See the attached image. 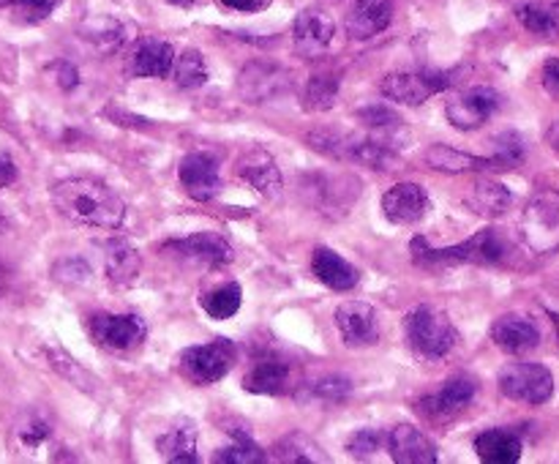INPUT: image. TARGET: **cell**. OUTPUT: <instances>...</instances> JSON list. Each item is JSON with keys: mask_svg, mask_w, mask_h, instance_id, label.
I'll return each mask as SVG.
<instances>
[{"mask_svg": "<svg viewBox=\"0 0 559 464\" xmlns=\"http://www.w3.org/2000/svg\"><path fill=\"white\" fill-rule=\"evenodd\" d=\"M306 140H309V145L314 147V151L328 153V156L333 158H344V162H358L374 169L399 167L396 147L377 140V136L336 134V131H311Z\"/></svg>", "mask_w": 559, "mask_h": 464, "instance_id": "3", "label": "cell"}, {"mask_svg": "<svg viewBox=\"0 0 559 464\" xmlns=\"http://www.w3.org/2000/svg\"><path fill=\"white\" fill-rule=\"evenodd\" d=\"M500 391L513 402L546 404L555 393V377L544 364L519 360V364H508L500 371Z\"/></svg>", "mask_w": 559, "mask_h": 464, "instance_id": "7", "label": "cell"}, {"mask_svg": "<svg viewBox=\"0 0 559 464\" xmlns=\"http://www.w3.org/2000/svg\"><path fill=\"white\" fill-rule=\"evenodd\" d=\"M475 451L489 464H516L522 459V437L511 429H489L475 437Z\"/></svg>", "mask_w": 559, "mask_h": 464, "instance_id": "25", "label": "cell"}, {"mask_svg": "<svg viewBox=\"0 0 559 464\" xmlns=\"http://www.w3.org/2000/svg\"><path fill=\"white\" fill-rule=\"evenodd\" d=\"M178 178L191 200L207 202L213 200V197L222 194V172H218V162L211 153H189V156L180 162Z\"/></svg>", "mask_w": 559, "mask_h": 464, "instance_id": "13", "label": "cell"}, {"mask_svg": "<svg viewBox=\"0 0 559 464\" xmlns=\"http://www.w3.org/2000/svg\"><path fill=\"white\" fill-rule=\"evenodd\" d=\"M491 338L511 355H524L540 344V328L524 314H506L491 325Z\"/></svg>", "mask_w": 559, "mask_h": 464, "instance_id": "20", "label": "cell"}, {"mask_svg": "<svg viewBox=\"0 0 559 464\" xmlns=\"http://www.w3.org/2000/svg\"><path fill=\"white\" fill-rule=\"evenodd\" d=\"M338 336L347 347H371L380 338V320H377L374 306L366 300H347L336 309Z\"/></svg>", "mask_w": 559, "mask_h": 464, "instance_id": "12", "label": "cell"}, {"mask_svg": "<svg viewBox=\"0 0 559 464\" xmlns=\"http://www.w3.org/2000/svg\"><path fill=\"white\" fill-rule=\"evenodd\" d=\"M16 180V167L5 153H0V189L3 186H11Z\"/></svg>", "mask_w": 559, "mask_h": 464, "instance_id": "44", "label": "cell"}, {"mask_svg": "<svg viewBox=\"0 0 559 464\" xmlns=\"http://www.w3.org/2000/svg\"><path fill=\"white\" fill-rule=\"evenodd\" d=\"M516 16L530 33H535V36L551 38L559 33V5L524 3L516 9Z\"/></svg>", "mask_w": 559, "mask_h": 464, "instance_id": "31", "label": "cell"}, {"mask_svg": "<svg viewBox=\"0 0 559 464\" xmlns=\"http://www.w3.org/2000/svg\"><path fill=\"white\" fill-rule=\"evenodd\" d=\"M91 333L98 344L112 349H131L145 338L147 328L136 314H96Z\"/></svg>", "mask_w": 559, "mask_h": 464, "instance_id": "15", "label": "cell"}, {"mask_svg": "<svg viewBox=\"0 0 559 464\" xmlns=\"http://www.w3.org/2000/svg\"><path fill=\"white\" fill-rule=\"evenodd\" d=\"M311 271L320 278L325 287L336 289V293H347V289L358 287L360 273L353 262H347L344 257H338L336 251L328 249V246H320L311 257Z\"/></svg>", "mask_w": 559, "mask_h": 464, "instance_id": "22", "label": "cell"}, {"mask_svg": "<svg viewBox=\"0 0 559 464\" xmlns=\"http://www.w3.org/2000/svg\"><path fill=\"white\" fill-rule=\"evenodd\" d=\"M167 251H175L178 257L191 262H202V265H227L235 260V249L229 246V240L218 233H197L191 238L183 240H169L164 246Z\"/></svg>", "mask_w": 559, "mask_h": 464, "instance_id": "16", "label": "cell"}, {"mask_svg": "<svg viewBox=\"0 0 559 464\" xmlns=\"http://www.w3.org/2000/svg\"><path fill=\"white\" fill-rule=\"evenodd\" d=\"M546 140H549V147H551V151H555L557 156H559V123L551 126L549 134H546Z\"/></svg>", "mask_w": 559, "mask_h": 464, "instance_id": "46", "label": "cell"}, {"mask_svg": "<svg viewBox=\"0 0 559 464\" xmlns=\"http://www.w3.org/2000/svg\"><path fill=\"white\" fill-rule=\"evenodd\" d=\"M52 202L74 224L115 229L126 222V202L96 178H69L52 186Z\"/></svg>", "mask_w": 559, "mask_h": 464, "instance_id": "1", "label": "cell"}, {"mask_svg": "<svg viewBox=\"0 0 559 464\" xmlns=\"http://www.w3.org/2000/svg\"><path fill=\"white\" fill-rule=\"evenodd\" d=\"M527 156V145H524V136L519 131H506L495 140V164L497 169H513L524 162Z\"/></svg>", "mask_w": 559, "mask_h": 464, "instance_id": "35", "label": "cell"}, {"mask_svg": "<svg viewBox=\"0 0 559 464\" xmlns=\"http://www.w3.org/2000/svg\"><path fill=\"white\" fill-rule=\"evenodd\" d=\"M173 69L175 82L186 91H194V87H202L207 82V66L200 49H183V55L175 60Z\"/></svg>", "mask_w": 559, "mask_h": 464, "instance_id": "33", "label": "cell"}, {"mask_svg": "<svg viewBox=\"0 0 559 464\" xmlns=\"http://www.w3.org/2000/svg\"><path fill=\"white\" fill-rule=\"evenodd\" d=\"M158 453H162L167 462H175V464H191L197 462V429L194 424H178L173 426V429L164 431L162 437H158L156 442Z\"/></svg>", "mask_w": 559, "mask_h": 464, "instance_id": "28", "label": "cell"}, {"mask_svg": "<svg viewBox=\"0 0 559 464\" xmlns=\"http://www.w3.org/2000/svg\"><path fill=\"white\" fill-rule=\"evenodd\" d=\"M508 246L502 240V235L497 229H480L478 235L467 238L459 246H448V249H435V246H426L424 238L413 240V257L420 265H497V262L506 260Z\"/></svg>", "mask_w": 559, "mask_h": 464, "instance_id": "2", "label": "cell"}, {"mask_svg": "<svg viewBox=\"0 0 559 464\" xmlns=\"http://www.w3.org/2000/svg\"><path fill=\"white\" fill-rule=\"evenodd\" d=\"M55 278L63 284H85L91 278V267L87 262H82L80 257H69V260H60L55 265Z\"/></svg>", "mask_w": 559, "mask_h": 464, "instance_id": "41", "label": "cell"}, {"mask_svg": "<svg viewBox=\"0 0 559 464\" xmlns=\"http://www.w3.org/2000/svg\"><path fill=\"white\" fill-rule=\"evenodd\" d=\"M497 107H500V93L495 87L480 85L453 96L445 104V115L451 126H456L459 131H473L480 129L497 112Z\"/></svg>", "mask_w": 559, "mask_h": 464, "instance_id": "10", "label": "cell"}, {"mask_svg": "<svg viewBox=\"0 0 559 464\" xmlns=\"http://www.w3.org/2000/svg\"><path fill=\"white\" fill-rule=\"evenodd\" d=\"M276 451H282L278 453V459H282V462H325V456H322V453H309V451H314V445H311V442L300 435H293V437H287V440L278 442Z\"/></svg>", "mask_w": 559, "mask_h": 464, "instance_id": "37", "label": "cell"}, {"mask_svg": "<svg viewBox=\"0 0 559 464\" xmlns=\"http://www.w3.org/2000/svg\"><path fill=\"white\" fill-rule=\"evenodd\" d=\"M167 3H173V5H180V9H189V5L194 3V0H167Z\"/></svg>", "mask_w": 559, "mask_h": 464, "instance_id": "47", "label": "cell"}, {"mask_svg": "<svg viewBox=\"0 0 559 464\" xmlns=\"http://www.w3.org/2000/svg\"><path fill=\"white\" fill-rule=\"evenodd\" d=\"M47 435H49V429H47V424H41V420H33L31 426L20 429V437L25 445H38V442L47 440Z\"/></svg>", "mask_w": 559, "mask_h": 464, "instance_id": "42", "label": "cell"}, {"mask_svg": "<svg viewBox=\"0 0 559 464\" xmlns=\"http://www.w3.org/2000/svg\"><path fill=\"white\" fill-rule=\"evenodd\" d=\"M58 3L60 0H11L16 20L27 22V25H38V22L47 20L58 9Z\"/></svg>", "mask_w": 559, "mask_h": 464, "instance_id": "39", "label": "cell"}, {"mask_svg": "<svg viewBox=\"0 0 559 464\" xmlns=\"http://www.w3.org/2000/svg\"><path fill=\"white\" fill-rule=\"evenodd\" d=\"M293 87V74L284 66L257 60L249 63L238 76V93L249 104H267L271 98L284 96Z\"/></svg>", "mask_w": 559, "mask_h": 464, "instance_id": "9", "label": "cell"}, {"mask_svg": "<svg viewBox=\"0 0 559 464\" xmlns=\"http://www.w3.org/2000/svg\"><path fill=\"white\" fill-rule=\"evenodd\" d=\"M478 393V380H473L469 374H456L445 382L437 393L418 398V413L429 420H445L451 415L462 413L469 402Z\"/></svg>", "mask_w": 559, "mask_h": 464, "instance_id": "11", "label": "cell"}, {"mask_svg": "<svg viewBox=\"0 0 559 464\" xmlns=\"http://www.w3.org/2000/svg\"><path fill=\"white\" fill-rule=\"evenodd\" d=\"M235 366V344L229 338L218 336L207 344H194V347H186L180 355V371L186 374V380H191L194 385H213L222 377L229 374V369Z\"/></svg>", "mask_w": 559, "mask_h": 464, "instance_id": "6", "label": "cell"}, {"mask_svg": "<svg viewBox=\"0 0 559 464\" xmlns=\"http://www.w3.org/2000/svg\"><path fill=\"white\" fill-rule=\"evenodd\" d=\"M227 9H235V11H260L265 9L267 0H222Z\"/></svg>", "mask_w": 559, "mask_h": 464, "instance_id": "45", "label": "cell"}, {"mask_svg": "<svg viewBox=\"0 0 559 464\" xmlns=\"http://www.w3.org/2000/svg\"><path fill=\"white\" fill-rule=\"evenodd\" d=\"M233 437H235L233 445L222 448V451L213 456L218 464H257V462H265V459H267L265 451H262L257 442H251L249 435H243V431H238V435H235V431H233Z\"/></svg>", "mask_w": 559, "mask_h": 464, "instance_id": "34", "label": "cell"}, {"mask_svg": "<svg viewBox=\"0 0 559 464\" xmlns=\"http://www.w3.org/2000/svg\"><path fill=\"white\" fill-rule=\"evenodd\" d=\"M333 33H336V25H333L331 16L320 9H306L300 11L298 20L293 25V41L295 49H298L304 58H320L333 41Z\"/></svg>", "mask_w": 559, "mask_h": 464, "instance_id": "14", "label": "cell"}, {"mask_svg": "<svg viewBox=\"0 0 559 464\" xmlns=\"http://www.w3.org/2000/svg\"><path fill=\"white\" fill-rule=\"evenodd\" d=\"M388 448H391L393 462L399 464H435L437 462V445L415 426L402 424L385 435Z\"/></svg>", "mask_w": 559, "mask_h": 464, "instance_id": "21", "label": "cell"}, {"mask_svg": "<svg viewBox=\"0 0 559 464\" xmlns=\"http://www.w3.org/2000/svg\"><path fill=\"white\" fill-rule=\"evenodd\" d=\"M464 202H467L469 211L478 213V216L495 218L508 211V205H511V191H508L502 183H497V180L484 178V180H475V186L467 191Z\"/></svg>", "mask_w": 559, "mask_h": 464, "instance_id": "27", "label": "cell"}, {"mask_svg": "<svg viewBox=\"0 0 559 464\" xmlns=\"http://www.w3.org/2000/svg\"><path fill=\"white\" fill-rule=\"evenodd\" d=\"M175 66V49L169 41H162V38H142L136 44L134 55H131V74L136 76H169Z\"/></svg>", "mask_w": 559, "mask_h": 464, "instance_id": "23", "label": "cell"}, {"mask_svg": "<svg viewBox=\"0 0 559 464\" xmlns=\"http://www.w3.org/2000/svg\"><path fill=\"white\" fill-rule=\"evenodd\" d=\"M549 317H551V322H555V328H557V336H559V311H549Z\"/></svg>", "mask_w": 559, "mask_h": 464, "instance_id": "48", "label": "cell"}, {"mask_svg": "<svg viewBox=\"0 0 559 464\" xmlns=\"http://www.w3.org/2000/svg\"><path fill=\"white\" fill-rule=\"evenodd\" d=\"M385 442V435L377 429H358L355 435H349L347 451L353 453L355 459H371L374 451H380V445Z\"/></svg>", "mask_w": 559, "mask_h": 464, "instance_id": "40", "label": "cell"}, {"mask_svg": "<svg viewBox=\"0 0 559 464\" xmlns=\"http://www.w3.org/2000/svg\"><path fill=\"white\" fill-rule=\"evenodd\" d=\"M522 238L535 254L559 249V191H540L522 216Z\"/></svg>", "mask_w": 559, "mask_h": 464, "instance_id": "5", "label": "cell"}, {"mask_svg": "<svg viewBox=\"0 0 559 464\" xmlns=\"http://www.w3.org/2000/svg\"><path fill=\"white\" fill-rule=\"evenodd\" d=\"M200 304L202 309H205V314L213 317V320H229V317L240 311V304H243V289H240L238 282H227L222 284V287L202 295Z\"/></svg>", "mask_w": 559, "mask_h": 464, "instance_id": "30", "label": "cell"}, {"mask_svg": "<svg viewBox=\"0 0 559 464\" xmlns=\"http://www.w3.org/2000/svg\"><path fill=\"white\" fill-rule=\"evenodd\" d=\"M338 98V80L336 74H314L306 85L304 93V107L309 112H325L336 104Z\"/></svg>", "mask_w": 559, "mask_h": 464, "instance_id": "32", "label": "cell"}, {"mask_svg": "<svg viewBox=\"0 0 559 464\" xmlns=\"http://www.w3.org/2000/svg\"><path fill=\"white\" fill-rule=\"evenodd\" d=\"M429 211V194L420 183H396L382 194V213L393 224H418Z\"/></svg>", "mask_w": 559, "mask_h": 464, "instance_id": "18", "label": "cell"}, {"mask_svg": "<svg viewBox=\"0 0 559 464\" xmlns=\"http://www.w3.org/2000/svg\"><path fill=\"white\" fill-rule=\"evenodd\" d=\"M353 391V382L342 374H331V377H322L311 385V396L320 398V402H342V398L349 396Z\"/></svg>", "mask_w": 559, "mask_h": 464, "instance_id": "38", "label": "cell"}, {"mask_svg": "<svg viewBox=\"0 0 559 464\" xmlns=\"http://www.w3.org/2000/svg\"><path fill=\"white\" fill-rule=\"evenodd\" d=\"M3 229H5V218L0 216V233H3Z\"/></svg>", "mask_w": 559, "mask_h": 464, "instance_id": "49", "label": "cell"}, {"mask_svg": "<svg viewBox=\"0 0 559 464\" xmlns=\"http://www.w3.org/2000/svg\"><path fill=\"white\" fill-rule=\"evenodd\" d=\"M0 5H11V0H0Z\"/></svg>", "mask_w": 559, "mask_h": 464, "instance_id": "50", "label": "cell"}, {"mask_svg": "<svg viewBox=\"0 0 559 464\" xmlns=\"http://www.w3.org/2000/svg\"><path fill=\"white\" fill-rule=\"evenodd\" d=\"M393 22L391 0H355L347 11V33L355 41L380 36Z\"/></svg>", "mask_w": 559, "mask_h": 464, "instance_id": "19", "label": "cell"}, {"mask_svg": "<svg viewBox=\"0 0 559 464\" xmlns=\"http://www.w3.org/2000/svg\"><path fill=\"white\" fill-rule=\"evenodd\" d=\"M238 175L251 186V189L260 191L262 197H267V200L282 194V169H278L276 158H273L265 147H251V151H246L238 162Z\"/></svg>", "mask_w": 559, "mask_h": 464, "instance_id": "17", "label": "cell"}, {"mask_svg": "<svg viewBox=\"0 0 559 464\" xmlns=\"http://www.w3.org/2000/svg\"><path fill=\"white\" fill-rule=\"evenodd\" d=\"M243 388L249 393H260V396H278V393H287L293 388V369L289 364L282 360H260L257 366H251L249 374L243 377Z\"/></svg>", "mask_w": 559, "mask_h": 464, "instance_id": "24", "label": "cell"}, {"mask_svg": "<svg viewBox=\"0 0 559 464\" xmlns=\"http://www.w3.org/2000/svg\"><path fill=\"white\" fill-rule=\"evenodd\" d=\"M424 162L437 172H480V169H497L491 156H473V153L453 151L448 145H435L424 153Z\"/></svg>", "mask_w": 559, "mask_h": 464, "instance_id": "26", "label": "cell"}, {"mask_svg": "<svg viewBox=\"0 0 559 464\" xmlns=\"http://www.w3.org/2000/svg\"><path fill=\"white\" fill-rule=\"evenodd\" d=\"M544 87L559 96V58H549L544 63Z\"/></svg>", "mask_w": 559, "mask_h": 464, "instance_id": "43", "label": "cell"}, {"mask_svg": "<svg viewBox=\"0 0 559 464\" xmlns=\"http://www.w3.org/2000/svg\"><path fill=\"white\" fill-rule=\"evenodd\" d=\"M407 344L420 360H440L459 344L453 322L437 306H415L404 320Z\"/></svg>", "mask_w": 559, "mask_h": 464, "instance_id": "4", "label": "cell"}, {"mask_svg": "<svg viewBox=\"0 0 559 464\" xmlns=\"http://www.w3.org/2000/svg\"><path fill=\"white\" fill-rule=\"evenodd\" d=\"M358 120H364V126H369L371 131H380V134H388V136H391V131L402 129V123H404L402 115H396L393 109L382 107V104L360 109Z\"/></svg>", "mask_w": 559, "mask_h": 464, "instance_id": "36", "label": "cell"}, {"mask_svg": "<svg viewBox=\"0 0 559 464\" xmlns=\"http://www.w3.org/2000/svg\"><path fill=\"white\" fill-rule=\"evenodd\" d=\"M453 82H456L453 71H415V74H388L380 82V91L391 102L420 107L429 96L453 87Z\"/></svg>", "mask_w": 559, "mask_h": 464, "instance_id": "8", "label": "cell"}, {"mask_svg": "<svg viewBox=\"0 0 559 464\" xmlns=\"http://www.w3.org/2000/svg\"><path fill=\"white\" fill-rule=\"evenodd\" d=\"M140 254H136L134 246L123 243V240H112L107 246V254H104V267H107V276L115 284H131L140 276Z\"/></svg>", "mask_w": 559, "mask_h": 464, "instance_id": "29", "label": "cell"}]
</instances>
